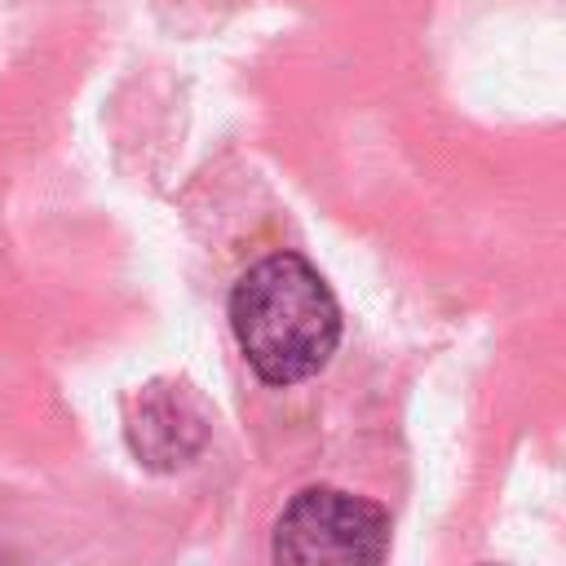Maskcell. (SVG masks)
I'll list each match as a JSON object with an SVG mask.
<instances>
[{"label": "cell", "mask_w": 566, "mask_h": 566, "mask_svg": "<svg viewBox=\"0 0 566 566\" xmlns=\"http://www.w3.org/2000/svg\"><path fill=\"white\" fill-rule=\"evenodd\" d=\"M230 332L265 385H296L327 367L340 345V305L327 279L296 252L248 265L230 292Z\"/></svg>", "instance_id": "cell-1"}, {"label": "cell", "mask_w": 566, "mask_h": 566, "mask_svg": "<svg viewBox=\"0 0 566 566\" xmlns=\"http://www.w3.org/2000/svg\"><path fill=\"white\" fill-rule=\"evenodd\" d=\"M389 513L340 486H305L287 500L274 522V562H385L389 557Z\"/></svg>", "instance_id": "cell-2"}, {"label": "cell", "mask_w": 566, "mask_h": 566, "mask_svg": "<svg viewBox=\"0 0 566 566\" xmlns=\"http://www.w3.org/2000/svg\"><path fill=\"white\" fill-rule=\"evenodd\" d=\"M124 438L128 451L155 469V473H172L181 464H190L203 442H208V416L199 407V398L190 394V385L177 380H150L124 420Z\"/></svg>", "instance_id": "cell-3"}]
</instances>
